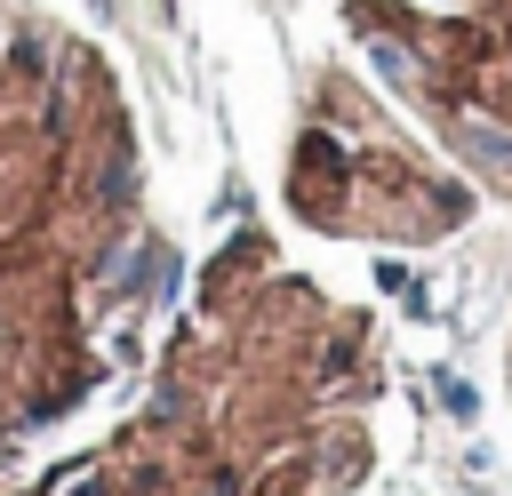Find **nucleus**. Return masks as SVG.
Returning <instances> with one entry per match:
<instances>
[{"label":"nucleus","instance_id":"f257e3e1","mask_svg":"<svg viewBox=\"0 0 512 496\" xmlns=\"http://www.w3.org/2000/svg\"><path fill=\"white\" fill-rule=\"evenodd\" d=\"M288 208L336 240L432 248L480 216V184L352 72H320L288 152Z\"/></svg>","mask_w":512,"mask_h":496},{"label":"nucleus","instance_id":"f03ea898","mask_svg":"<svg viewBox=\"0 0 512 496\" xmlns=\"http://www.w3.org/2000/svg\"><path fill=\"white\" fill-rule=\"evenodd\" d=\"M344 24L384 96L480 184V200H512V32L432 0H344Z\"/></svg>","mask_w":512,"mask_h":496},{"label":"nucleus","instance_id":"7ed1b4c3","mask_svg":"<svg viewBox=\"0 0 512 496\" xmlns=\"http://www.w3.org/2000/svg\"><path fill=\"white\" fill-rule=\"evenodd\" d=\"M432 8H456V16H472V24H496V32H512V0H432Z\"/></svg>","mask_w":512,"mask_h":496}]
</instances>
